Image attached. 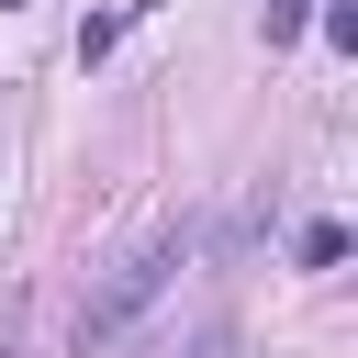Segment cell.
<instances>
[{
    "label": "cell",
    "mask_w": 358,
    "mask_h": 358,
    "mask_svg": "<svg viewBox=\"0 0 358 358\" xmlns=\"http://www.w3.org/2000/svg\"><path fill=\"white\" fill-rule=\"evenodd\" d=\"M201 257V235L190 224H168V235H145V246H123L101 280H90V302H78V358H101V347H123L168 291H179V268Z\"/></svg>",
    "instance_id": "obj_1"
},
{
    "label": "cell",
    "mask_w": 358,
    "mask_h": 358,
    "mask_svg": "<svg viewBox=\"0 0 358 358\" xmlns=\"http://www.w3.org/2000/svg\"><path fill=\"white\" fill-rule=\"evenodd\" d=\"M291 257H302V268H336V257H347V224H302Z\"/></svg>",
    "instance_id": "obj_2"
},
{
    "label": "cell",
    "mask_w": 358,
    "mask_h": 358,
    "mask_svg": "<svg viewBox=\"0 0 358 358\" xmlns=\"http://www.w3.org/2000/svg\"><path fill=\"white\" fill-rule=\"evenodd\" d=\"M313 22H324V45H347V56H358V0H313Z\"/></svg>",
    "instance_id": "obj_3"
},
{
    "label": "cell",
    "mask_w": 358,
    "mask_h": 358,
    "mask_svg": "<svg viewBox=\"0 0 358 358\" xmlns=\"http://www.w3.org/2000/svg\"><path fill=\"white\" fill-rule=\"evenodd\" d=\"M302 22H313V0H268V45H291Z\"/></svg>",
    "instance_id": "obj_4"
},
{
    "label": "cell",
    "mask_w": 358,
    "mask_h": 358,
    "mask_svg": "<svg viewBox=\"0 0 358 358\" xmlns=\"http://www.w3.org/2000/svg\"><path fill=\"white\" fill-rule=\"evenodd\" d=\"M0 358H22V291H0Z\"/></svg>",
    "instance_id": "obj_5"
},
{
    "label": "cell",
    "mask_w": 358,
    "mask_h": 358,
    "mask_svg": "<svg viewBox=\"0 0 358 358\" xmlns=\"http://www.w3.org/2000/svg\"><path fill=\"white\" fill-rule=\"evenodd\" d=\"M179 358H224V324H201V336H190V347H179Z\"/></svg>",
    "instance_id": "obj_6"
}]
</instances>
